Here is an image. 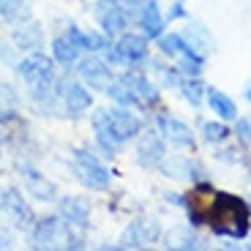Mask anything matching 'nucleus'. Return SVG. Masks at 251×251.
Here are the masks:
<instances>
[{"instance_id": "1", "label": "nucleus", "mask_w": 251, "mask_h": 251, "mask_svg": "<svg viewBox=\"0 0 251 251\" xmlns=\"http://www.w3.org/2000/svg\"><path fill=\"white\" fill-rule=\"evenodd\" d=\"M210 226L213 232L221 235V238H232V240H240L251 232L249 226V219H251V207L246 205L240 197H232V194H219L213 197V207H210Z\"/></svg>"}, {"instance_id": "2", "label": "nucleus", "mask_w": 251, "mask_h": 251, "mask_svg": "<svg viewBox=\"0 0 251 251\" xmlns=\"http://www.w3.org/2000/svg\"><path fill=\"white\" fill-rule=\"evenodd\" d=\"M71 170H74V175L79 177L82 186L93 188V191H107V188L112 186V175H109V170L90 151H85V148H76L74 151Z\"/></svg>"}, {"instance_id": "3", "label": "nucleus", "mask_w": 251, "mask_h": 251, "mask_svg": "<svg viewBox=\"0 0 251 251\" xmlns=\"http://www.w3.org/2000/svg\"><path fill=\"white\" fill-rule=\"evenodd\" d=\"M148 38L137 36V33H123L118 36V44L107 47V63H126V66H139V63L148 60Z\"/></svg>"}, {"instance_id": "4", "label": "nucleus", "mask_w": 251, "mask_h": 251, "mask_svg": "<svg viewBox=\"0 0 251 251\" xmlns=\"http://www.w3.org/2000/svg\"><path fill=\"white\" fill-rule=\"evenodd\" d=\"M19 76L30 85V88H47V85H55V60L47 57L44 52H30L25 60L17 66Z\"/></svg>"}, {"instance_id": "5", "label": "nucleus", "mask_w": 251, "mask_h": 251, "mask_svg": "<svg viewBox=\"0 0 251 251\" xmlns=\"http://www.w3.org/2000/svg\"><path fill=\"white\" fill-rule=\"evenodd\" d=\"M99 22H101V30L104 36L115 38V36H123L131 25V8L120 6L115 0H99Z\"/></svg>"}, {"instance_id": "6", "label": "nucleus", "mask_w": 251, "mask_h": 251, "mask_svg": "<svg viewBox=\"0 0 251 251\" xmlns=\"http://www.w3.org/2000/svg\"><path fill=\"white\" fill-rule=\"evenodd\" d=\"M69 224L60 216H47V219L33 221V243L41 249H52V246H69Z\"/></svg>"}, {"instance_id": "7", "label": "nucleus", "mask_w": 251, "mask_h": 251, "mask_svg": "<svg viewBox=\"0 0 251 251\" xmlns=\"http://www.w3.org/2000/svg\"><path fill=\"white\" fill-rule=\"evenodd\" d=\"M57 93H60L63 107L69 109V115H85L90 107H93V96H90L88 85H82L76 79H63L57 82Z\"/></svg>"}, {"instance_id": "8", "label": "nucleus", "mask_w": 251, "mask_h": 251, "mask_svg": "<svg viewBox=\"0 0 251 251\" xmlns=\"http://www.w3.org/2000/svg\"><path fill=\"white\" fill-rule=\"evenodd\" d=\"M104 115H107V123H109V128H112V134L118 139H123V142L139 137V131H142V120H139L128 107H120L118 104V107H112V109H104Z\"/></svg>"}, {"instance_id": "9", "label": "nucleus", "mask_w": 251, "mask_h": 251, "mask_svg": "<svg viewBox=\"0 0 251 251\" xmlns=\"http://www.w3.org/2000/svg\"><path fill=\"white\" fill-rule=\"evenodd\" d=\"M76 74L85 79V85L96 90H107V85L112 82V69L107 60L96 57V52H90L85 60H76Z\"/></svg>"}, {"instance_id": "10", "label": "nucleus", "mask_w": 251, "mask_h": 251, "mask_svg": "<svg viewBox=\"0 0 251 251\" xmlns=\"http://www.w3.org/2000/svg\"><path fill=\"white\" fill-rule=\"evenodd\" d=\"M156 128H158V134H164V139L170 145H175V148H191V145H194V131H191L183 120L172 118V115H158Z\"/></svg>"}, {"instance_id": "11", "label": "nucleus", "mask_w": 251, "mask_h": 251, "mask_svg": "<svg viewBox=\"0 0 251 251\" xmlns=\"http://www.w3.org/2000/svg\"><path fill=\"white\" fill-rule=\"evenodd\" d=\"M118 79L123 82L126 88L131 90L142 104H156L158 101V88L145 74H139V71H126V74H120Z\"/></svg>"}, {"instance_id": "12", "label": "nucleus", "mask_w": 251, "mask_h": 251, "mask_svg": "<svg viewBox=\"0 0 251 251\" xmlns=\"http://www.w3.org/2000/svg\"><path fill=\"white\" fill-rule=\"evenodd\" d=\"M66 36L76 44V50L88 52V55L90 52H104L109 47V36H104V33H93V30H82V27H76V25L66 27Z\"/></svg>"}, {"instance_id": "13", "label": "nucleus", "mask_w": 251, "mask_h": 251, "mask_svg": "<svg viewBox=\"0 0 251 251\" xmlns=\"http://www.w3.org/2000/svg\"><path fill=\"white\" fill-rule=\"evenodd\" d=\"M156 235H158V226L156 224L139 219V221H134V224L123 232L120 246H123V249H142V246L153 243V240H156Z\"/></svg>"}, {"instance_id": "14", "label": "nucleus", "mask_w": 251, "mask_h": 251, "mask_svg": "<svg viewBox=\"0 0 251 251\" xmlns=\"http://www.w3.org/2000/svg\"><path fill=\"white\" fill-rule=\"evenodd\" d=\"M14 38V47L22 52H38L41 47H44V30H41V25H36V22H22V25H17V30L11 33Z\"/></svg>"}, {"instance_id": "15", "label": "nucleus", "mask_w": 251, "mask_h": 251, "mask_svg": "<svg viewBox=\"0 0 251 251\" xmlns=\"http://www.w3.org/2000/svg\"><path fill=\"white\" fill-rule=\"evenodd\" d=\"M60 219L69 226L85 229L90 224V207L82 200H76V197H63L60 200Z\"/></svg>"}, {"instance_id": "16", "label": "nucleus", "mask_w": 251, "mask_h": 251, "mask_svg": "<svg viewBox=\"0 0 251 251\" xmlns=\"http://www.w3.org/2000/svg\"><path fill=\"white\" fill-rule=\"evenodd\" d=\"M93 131H96V142H99V148L107 156H115V153L123 148V139H118L112 134V128H109V123H107V115H104V109H99V112L93 115Z\"/></svg>"}, {"instance_id": "17", "label": "nucleus", "mask_w": 251, "mask_h": 251, "mask_svg": "<svg viewBox=\"0 0 251 251\" xmlns=\"http://www.w3.org/2000/svg\"><path fill=\"white\" fill-rule=\"evenodd\" d=\"M0 205L6 207V210H8V213H11L17 221H19V224L33 226V221H36V216H33L30 205H27V202L22 200V194H19L17 188H6V191L0 194Z\"/></svg>"}, {"instance_id": "18", "label": "nucleus", "mask_w": 251, "mask_h": 251, "mask_svg": "<svg viewBox=\"0 0 251 251\" xmlns=\"http://www.w3.org/2000/svg\"><path fill=\"white\" fill-rule=\"evenodd\" d=\"M137 158L139 164L145 167H153V164H161L164 161V139L158 134L148 131L139 137V145H137Z\"/></svg>"}, {"instance_id": "19", "label": "nucleus", "mask_w": 251, "mask_h": 251, "mask_svg": "<svg viewBox=\"0 0 251 251\" xmlns=\"http://www.w3.org/2000/svg\"><path fill=\"white\" fill-rule=\"evenodd\" d=\"M139 25H142L145 38H158L164 33V17L158 8V0H145L142 11H139Z\"/></svg>"}, {"instance_id": "20", "label": "nucleus", "mask_w": 251, "mask_h": 251, "mask_svg": "<svg viewBox=\"0 0 251 251\" xmlns=\"http://www.w3.org/2000/svg\"><path fill=\"white\" fill-rule=\"evenodd\" d=\"M19 170H22V175H27V188H30V194L36 197V200H41V202L57 200V186L50 180H44L41 172H36L33 167H19Z\"/></svg>"}, {"instance_id": "21", "label": "nucleus", "mask_w": 251, "mask_h": 251, "mask_svg": "<svg viewBox=\"0 0 251 251\" xmlns=\"http://www.w3.org/2000/svg\"><path fill=\"white\" fill-rule=\"evenodd\" d=\"M0 17L6 19L8 25H22L33 19V8L27 0H0Z\"/></svg>"}, {"instance_id": "22", "label": "nucleus", "mask_w": 251, "mask_h": 251, "mask_svg": "<svg viewBox=\"0 0 251 251\" xmlns=\"http://www.w3.org/2000/svg\"><path fill=\"white\" fill-rule=\"evenodd\" d=\"M52 60H55L57 66H63V69L76 66V60H79V50H76V44L71 41L69 36H57L55 41H52Z\"/></svg>"}, {"instance_id": "23", "label": "nucleus", "mask_w": 251, "mask_h": 251, "mask_svg": "<svg viewBox=\"0 0 251 251\" xmlns=\"http://www.w3.org/2000/svg\"><path fill=\"white\" fill-rule=\"evenodd\" d=\"M205 96H207V104H210V109H213V112L219 115L221 120H238V107H235V101L229 99L226 93L207 88Z\"/></svg>"}, {"instance_id": "24", "label": "nucleus", "mask_w": 251, "mask_h": 251, "mask_svg": "<svg viewBox=\"0 0 251 251\" xmlns=\"http://www.w3.org/2000/svg\"><path fill=\"white\" fill-rule=\"evenodd\" d=\"M156 41H158V50H161L164 55H170V57H180V55H186V52L194 50L180 33H161Z\"/></svg>"}, {"instance_id": "25", "label": "nucleus", "mask_w": 251, "mask_h": 251, "mask_svg": "<svg viewBox=\"0 0 251 251\" xmlns=\"http://www.w3.org/2000/svg\"><path fill=\"white\" fill-rule=\"evenodd\" d=\"M177 88H180L183 99H186L191 107L200 109V104H202V99H205V90L207 88L202 85L200 79H197V76H186V79H180V85H177Z\"/></svg>"}, {"instance_id": "26", "label": "nucleus", "mask_w": 251, "mask_h": 251, "mask_svg": "<svg viewBox=\"0 0 251 251\" xmlns=\"http://www.w3.org/2000/svg\"><path fill=\"white\" fill-rule=\"evenodd\" d=\"M104 93H107L109 99H115V101H118L120 107H142V101H139L137 96L131 93V90L126 88V85H123L120 79H118V82H109Z\"/></svg>"}, {"instance_id": "27", "label": "nucleus", "mask_w": 251, "mask_h": 251, "mask_svg": "<svg viewBox=\"0 0 251 251\" xmlns=\"http://www.w3.org/2000/svg\"><path fill=\"white\" fill-rule=\"evenodd\" d=\"M180 36L186 38V41H188L191 47H194V50L200 52V55H205V52L210 50V44H213V41H210V36H207V30H205L202 25H191L186 33H180Z\"/></svg>"}, {"instance_id": "28", "label": "nucleus", "mask_w": 251, "mask_h": 251, "mask_svg": "<svg viewBox=\"0 0 251 251\" xmlns=\"http://www.w3.org/2000/svg\"><path fill=\"white\" fill-rule=\"evenodd\" d=\"M226 137H229V128H226L224 123H219V120H213V123H205V126H202V139H205V142L219 145V142H224Z\"/></svg>"}, {"instance_id": "29", "label": "nucleus", "mask_w": 251, "mask_h": 251, "mask_svg": "<svg viewBox=\"0 0 251 251\" xmlns=\"http://www.w3.org/2000/svg\"><path fill=\"white\" fill-rule=\"evenodd\" d=\"M235 134H238V139L243 145H251V118H240L235 123Z\"/></svg>"}, {"instance_id": "30", "label": "nucleus", "mask_w": 251, "mask_h": 251, "mask_svg": "<svg viewBox=\"0 0 251 251\" xmlns=\"http://www.w3.org/2000/svg\"><path fill=\"white\" fill-rule=\"evenodd\" d=\"M170 17L172 19H186V0H175V3H172Z\"/></svg>"}, {"instance_id": "31", "label": "nucleus", "mask_w": 251, "mask_h": 251, "mask_svg": "<svg viewBox=\"0 0 251 251\" xmlns=\"http://www.w3.org/2000/svg\"><path fill=\"white\" fill-rule=\"evenodd\" d=\"M14 118H17L14 109H3V107H0V123H8V120H14Z\"/></svg>"}, {"instance_id": "32", "label": "nucleus", "mask_w": 251, "mask_h": 251, "mask_svg": "<svg viewBox=\"0 0 251 251\" xmlns=\"http://www.w3.org/2000/svg\"><path fill=\"white\" fill-rule=\"evenodd\" d=\"M115 3H120V6H126V8H131L134 11V6H137L139 0H115Z\"/></svg>"}, {"instance_id": "33", "label": "nucleus", "mask_w": 251, "mask_h": 251, "mask_svg": "<svg viewBox=\"0 0 251 251\" xmlns=\"http://www.w3.org/2000/svg\"><path fill=\"white\" fill-rule=\"evenodd\" d=\"M243 96H246V101H251V82L246 85V93H243Z\"/></svg>"}]
</instances>
